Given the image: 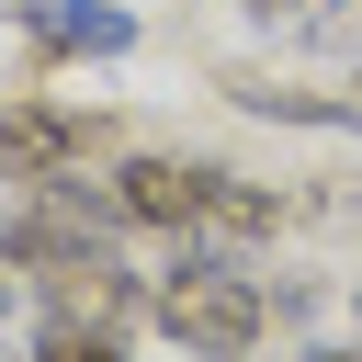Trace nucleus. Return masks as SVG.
<instances>
[{
	"label": "nucleus",
	"mask_w": 362,
	"mask_h": 362,
	"mask_svg": "<svg viewBox=\"0 0 362 362\" xmlns=\"http://www.w3.org/2000/svg\"><path fill=\"white\" fill-rule=\"evenodd\" d=\"M147 317H158L192 362H249V351H260V328H272V283H260L238 249L181 238L170 283H147Z\"/></svg>",
	"instance_id": "f257e3e1"
},
{
	"label": "nucleus",
	"mask_w": 362,
	"mask_h": 362,
	"mask_svg": "<svg viewBox=\"0 0 362 362\" xmlns=\"http://www.w3.org/2000/svg\"><path fill=\"white\" fill-rule=\"evenodd\" d=\"M90 147H102V124L90 113H68V102H0V181H57V170H90Z\"/></svg>",
	"instance_id": "f03ea898"
},
{
	"label": "nucleus",
	"mask_w": 362,
	"mask_h": 362,
	"mask_svg": "<svg viewBox=\"0 0 362 362\" xmlns=\"http://www.w3.org/2000/svg\"><path fill=\"white\" fill-rule=\"evenodd\" d=\"M204 181H215V158H113L124 226H158V238H192L204 226Z\"/></svg>",
	"instance_id": "7ed1b4c3"
},
{
	"label": "nucleus",
	"mask_w": 362,
	"mask_h": 362,
	"mask_svg": "<svg viewBox=\"0 0 362 362\" xmlns=\"http://www.w3.org/2000/svg\"><path fill=\"white\" fill-rule=\"evenodd\" d=\"M34 294H45V317H79V328H136V317H147V283H136L113 249H90V260L45 272Z\"/></svg>",
	"instance_id": "20e7f679"
},
{
	"label": "nucleus",
	"mask_w": 362,
	"mask_h": 362,
	"mask_svg": "<svg viewBox=\"0 0 362 362\" xmlns=\"http://www.w3.org/2000/svg\"><path fill=\"white\" fill-rule=\"evenodd\" d=\"M11 23L45 57H124L136 45V11H113V0H11Z\"/></svg>",
	"instance_id": "39448f33"
},
{
	"label": "nucleus",
	"mask_w": 362,
	"mask_h": 362,
	"mask_svg": "<svg viewBox=\"0 0 362 362\" xmlns=\"http://www.w3.org/2000/svg\"><path fill=\"white\" fill-rule=\"evenodd\" d=\"M272 226H294V192H272V181H238V170H215V181H204V226H192L204 249H238V260H249Z\"/></svg>",
	"instance_id": "423d86ee"
},
{
	"label": "nucleus",
	"mask_w": 362,
	"mask_h": 362,
	"mask_svg": "<svg viewBox=\"0 0 362 362\" xmlns=\"http://www.w3.org/2000/svg\"><path fill=\"white\" fill-rule=\"evenodd\" d=\"M238 113L260 124H317V136H362V102H328V90H283V79H226Z\"/></svg>",
	"instance_id": "0eeeda50"
},
{
	"label": "nucleus",
	"mask_w": 362,
	"mask_h": 362,
	"mask_svg": "<svg viewBox=\"0 0 362 362\" xmlns=\"http://www.w3.org/2000/svg\"><path fill=\"white\" fill-rule=\"evenodd\" d=\"M34 362H124V328H79V317H45V328H34Z\"/></svg>",
	"instance_id": "6e6552de"
},
{
	"label": "nucleus",
	"mask_w": 362,
	"mask_h": 362,
	"mask_svg": "<svg viewBox=\"0 0 362 362\" xmlns=\"http://www.w3.org/2000/svg\"><path fill=\"white\" fill-rule=\"evenodd\" d=\"M317 45H351V57H362V0H328V11H317Z\"/></svg>",
	"instance_id": "1a4fd4ad"
},
{
	"label": "nucleus",
	"mask_w": 362,
	"mask_h": 362,
	"mask_svg": "<svg viewBox=\"0 0 362 362\" xmlns=\"http://www.w3.org/2000/svg\"><path fill=\"white\" fill-rule=\"evenodd\" d=\"M249 11H260V23H294V11H305V0H249Z\"/></svg>",
	"instance_id": "9d476101"
},
{
	"label": "nucleus",
	"mask_w": 362,
	"mask_h": 362,
	"mask_svg": "<svg viewBox=\"0 0 362 362\" xmlns=\"http://www.w3.org/2000/svg\"><path fill=\"white\" fill-rule=\"evenodd\" d=\"M0 305H11V294H0Z\"/></svg>",
	"instance_id": "9b49d317"
}]
</instances>
